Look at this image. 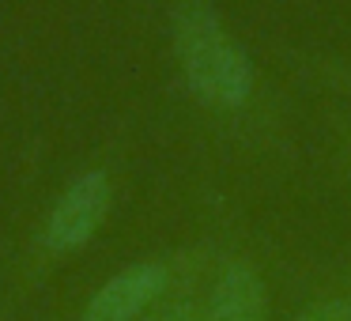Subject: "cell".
I'll return each mask as SVG.
<instances>
[{
	"label": "cell",
	"instance_id": "1",
	"mask_svg": "<svg viewBox=\"0 0 351 321\" xmlns=\"http://www.w3.org/2000/svg\"><path fill=\"white\" fill-rule=\"evenodd\" d=\"M174 49L182 76L200 102L238 110L253 95V61L223 27L208 0H182L174 12Z\"/></svg>",
	"mask_w": 351,
	"mask_h": 321
},
{
	"label": "cell",
	"instance_id": "5",
	"mask_svg": "<svg viewBox=\"0 0 351 321\" xmlns=\"http://www.w3.org/2000/svg\"><path fill=\"white\" fill-rule=\"evenodd\" d=\"M295 321H351V295L313 298L310 306L295 313Z\"/></svg>",
	"mask_w": 351,
	"mask_h": 321
},
{
	"label": "cell",
	"instance_id": "3",
	"mask_svg": "<svg viewBox=\"0 0 351 321\" xmlns=\"http://www.w3.org/2000/svg\"><path fill=\"white\" fill-rule=\"evenodd\" d=\"M170 287V268L162 261H136L114 272L84 306V321H140Z\"/></svg>",
	"mask_w": 351,
	"mask_h": 321
},
{
	"label": "cell",
	"instance_id": "2",
	"mask_svg": "<svg viewBox=\"0 0 351 321\" xmlns=\"http://www.w3.org/2000/svg\"><path fill=\"white\" fill-rule=\"evenodd\" d=\"M110 200H114V185L106 170H84L80 178H72L42 223V246L49 253L84 250L110 215Z\"/></svg>",
	"mask_w": 351,
	"mask_h": 321
},
{
	"label": "cell",
	"instance_id": "6",
	"mask_svg": "<svg viewBox=\"0 0 351 321\" xmlns=\"http://www.w3.org/2000/svg\"><path fill=\"white\" fill-rule=\"evenodd\" d=\"M140 321H200V306L193 298H159Z\"/></svg>",
	"mask_w": 351,
	"mask_h": 321
},
{
	"label": "cell",
	"instance_id": "4",
	"mask_svg": "<svg viewBox=\"0 0 351 321\" xmlns=\"http://www.w3.org/2000/svg\"><path fill=\"white\" fill-rule=\"evenodd\" d=\"M200 321H268V283L245 261H227L208 287Z\"/></svg>",
	"mask_w": 351,
	"mask_h": 321
}]
</instances>
